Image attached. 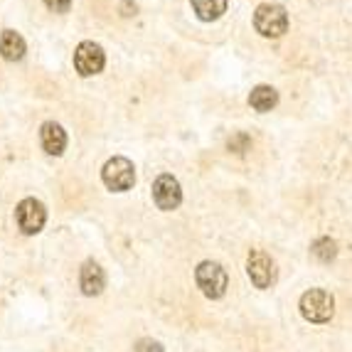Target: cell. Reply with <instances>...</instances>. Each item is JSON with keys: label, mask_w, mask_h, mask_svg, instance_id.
Masks as SVG:
<instances>
[{"label": "cell", "mask_w": 352, "mask_h": 352, "mask_svg": "<svg viewBox=\"0 0 352 352\" xmlns=\"http://www.w3.org/2000/svg\"><path fill=\"white\" fill-rule=\"evenodd\" d=\"M15 219H18V227L23 234L32 236L37 232H42L45 222H47V210L40 200L35 197H25L18 207H15Z\"/></svg>", "instance_id": "obj_6"}, {"label": "cell", "mask_w": 352, "mask_h": 352, "mask_svg": "<svg viewBox=\"0 0 352 352\" xmlns=\"http://www.w3.org/2000/svg\"><path fill=\"white\" fill-rule=\"evenodd\" d=\"M101 180L111 192H126L133 188L135 182V168L129 158L116 155V158L106 160L104 170H101Z\"/></svg>", "instance_id": "obj_4"}, {"label": "cell", "mask_w": 352, "mask_h": 352, "mask_svg": "<svg viewBox=\"0 0 352 352\" xmlns=\"http://www.w3.org/2000/svg\"><path fill=\"white\" fill-rule=\"evenodd\" d=\"M45 6L52 12H67L72 8V0H45Z\"/></svg>", "instance_id": "obj_16"}, {"label": "cell", "mask_w": 352, "mask_h": 352, "mask_svg": "<svg viewBox=\"0 0 352 352\" xmlns=\"http://www.w3.org/2000/svg\"><path fill=\"white\" fill-rule=\"evenodd\" d=\"M300 316L308 320V323H330V318L335 316V298L333 294H328L325 288H311L300 296Z\"/></svg>", "instance_id": "obj_1"}, {"label": "cell", "mask_w": 352, "mask_h": 352, "mask_svg": "<svg viewBox=\"0 0 352 352\" xmlns=\"http://www.w3.org/2000/svg\"><path fill=\"white\" fill-rule=\"evenodd\" d=\"M247 274L254 286L266 291L276 283V261L261 249H252L247 256Z\"/></svg>", "instance_id": "obj_5"}, {"label": "cell", "mask_w": 352, "mask_h": 352, "mask_svg": "<svg viewBox=\"0 0 352 352\" xmlns=\"http://www.w3.org/2000/svg\"><path fill=\"white\" fill-rule=\"evenodd\" d=\"M25 40L20 32L15 30H3L0 35V54L8 59V62H18V59L25 57Z\"/></svg>", "instance_id": "obj_11"}, {"label": "cell", "mask_w": 352, "mask_h": 352, "mask_svg": "<svg viewBox=\"0 0 352 352\" xmlns=\"http://www.w3.org/2000/svg\"><path fill=\"white\" fill-rule=\"evenodd\" d=\"M153 200H155L158 210H163V212L177 210V207H180V202H182V190H180V182H177V177L163 173L158 180L153 182Z\"/></svg>", "instance_id": "obj_8"}, {"label": "cell", "mask_w": 352, "mask_h": 352, "mask_svg": "<svg viewBox=\"0 0 352 352\" xmlns=\"http://www.w3.org/2000/svg\"><path fill=\"white\" fill-rule=\"evenodd\" d=\"M135 352H165V350L160 342L151 340V338H143V340L135 342Z\"/></svg>", "instance_id": "obj_15"}, {"label": "cell", "mask_w": 352, "mask_h": 352, "mask_svg": "<svg viewBox=\"0 0 352 352\" xmlns=\"http://www.w3.org/2000/svg\"><path fill=\"white\" fill-rule=\"evenodd\" d=\"M195 281H197V288H200L202 294L212 300L222 298L229 286L227 271H224V266L217 264V261H202V264L195 269Z\"/></svg>", "instance_id": "obj_3"}, {"label": "cell", "mask_w": 352, "mask_h": 352, "mask_svg": "<svg viewBox=\"0 0 352 352\" xmlns=\"http://www.w3.org/2000/svg\"><path fill=\"white\" fill-rule=\"evenodd\" d=\"M311 252H313V256H316L318 261L330 264V261L338 256V244H335V239H330V236H320V239L313 241Z\"/></svg>", "instance_id": "obj_14"}, {"label": "cell", "mask_w": 352, "mask_h": 352, "mask_svg": "<svg viewBox=\"0 0 352 352\" xmlns=\"http://www.w3.org/2000/svg\"><path fill=\"white\" fill-rule=\"evenodd\" d=\"M254 28L261 37H283L288 30V12L278 3H261L254 10Z\"/></svg>", "instance_id": "obj_2"}, {"label": "cell", "mask_w": 352, "mask_h": 352, "mask_svg": "<svg viewBox=\"0 0 352 352\" xmlns=\"http://www.w3.org/2000/svg\"><path fill=\"white\" fill-rule=\"evenodd\" d=\"M192 3V10L197 12V18L212 23V20L222 18L227 12V3L229 0H190Z\"/></svg>", "instance_id": "obj_13"}, {"label": "cell", "mask_w": 352, "mask_h": 352, "mask_svg": "<svg viewBox=\"0 0 352 352\" xmlns=\"http://www.w3.org/2000/svg\"><path fill=\"white\" fill-rule=\"evenodd\" d=\"M106 54L96 42H82L74 52V69L82 76H94L104 69Z\"/></svg>", "instance_id": "obj_7"}, {"label": "cell", "mask_w": 352, "mask_h": 352, "mask_svg": "<svg viewBox=\"0 0 352 352\" xmlns=\"http://www.w3.org/2000/svg\"><path fill=\"white\" fill-rule=\"evenodd\" d=\"M276 104H278V91L274 87H269V84H258V87L252 89V94H249V106L261 113L271 111Z\"/></svg>", "instance_id": "obj_12"}, {"label": "cell", "mask_w": 352, "mask_h": 352, "mask_svg": "<svg viewBox=\"0 0 352 352\" xmlns=\"http://www.w3.org/2000/svg\"><path fill=\"white\" fill-rule=\"evenodd\" d=\"M106 286L104 269H101L96 261H84L82 271H79V288H82L84 296H99Z\"/></svg>", "instance_id": "obj_9"}, {"label": "cell", "mask_w": 352, "mask_h": 352, "mask_svg": "<svg viewBox=\"0 0 352 352\" xmlns=\"http://www.w3.org/2000/svg\"><path fill=\"white\" fill-rule=\"evenodd\" d=\"M40 143L45 148L47 155H62L67 148V133L65 129L54 121H47V124H42L40 129Z\"/></svg>", "instance_id": "obj_10"}]
</instances>
